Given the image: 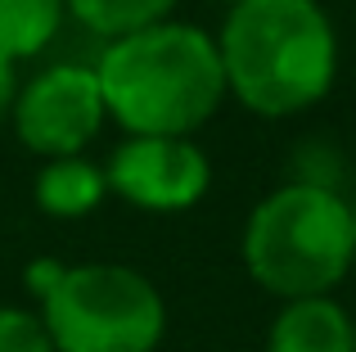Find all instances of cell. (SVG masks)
I'll list each match as a JSON object with an SVG mask.
<instances>
[{
	"mask_svg": "<svg viewBox=\"0 0 356 352\" xmlns=\"http://www.w3.org/2000/svg\"><path fill=\"white\" fill-rule=\"evenodd\" d=\"M18 63H9V59H0V118H9V109H14V99H18Z\"/></svg>",
	"mask_w": 356,
	"mask_h": 352,
	"instance_id": "cell-13",
	"label": "cell"
},
{
	"mask_svg": "<svg viewBox=\"0 0 356 352\" xmlns=\"http://www.w3.org/2000/svg\"><path fill=\"white\" fill-rule=\"evenodd\" d=\"M352 266H356V203H352Z\"/></svg>",
	"mask_w": 356,
	"mask_h": 352,
	"instance_id": "cell-14",
	"label": "cell"
},
{
	"mask_svg": "<svg viewBox=\"0 0 356 352\" xmlns=\"http://www.w3.org/2000/svg\"><path fill=\"white\" fill-rule=\"evenodd\" d=\"M36 303L54 352H158L167 335L158 285L122 262L63 266Z\"/></svg>",
	"mask_w": 356,
	"mask_h": 352,
	"instance_id": "cell-4",
	"label": "cell"
},
{
	"mask_svg": "<svg viewBox=\"0 0 356 352\" xmlns=\"http://www.w3.org/2000/svg\"><path fill=\"white\" fill-rule=\"evenodd\" d=\"M63 18H68L63 0H0V59H36L59 41Z\"/></svg>",
	"mask_w": 356,
	"mask_h": 352,
	"instance_id": "cell-9",
	"label": "cell"
},
{
	"mask_svg": "<svg viewBox=\"0 0 356 352\" xmlns=\"http://www.w3.org/2000/svg\"><path fill=\"white\" fill-rule=\"evenodd\" d=\"M104 113L127 136H194L226 99L217 36L199 23L163 18L104 41L95 63Z\"/></svg>",
	"mask_w": 356,
	"mask_h": 352,
	"instance_id": "cell-1",
	"label": "cell"
},
{
	"mask_svg": "<svg viewBox=\"0 0 356 352\" xmlns=\"http://www.w3.org/2000/svg\"><path fill=\"white\" fill-rule=\"evenodd\" d=\"M217 54L226 95L257 118L307 113L339 77V32L321 0H235Z\"/></svg>",
	"mask_w": 356,
	"mask_h": 352,
	"instance_id": "cell-2",
	"label": "cell"
},
{
	"mask_svg": "<svg viewBox=\"0 0 356 352\" xmlns=\"http://www.w3.org/2000/svg\"><path fill=\"white\" fill-rule=\"evenodd\" d=\"M36 208L45 217L77 221L90 217L99 203L108 199V176L99 163H90L86 154H68V159H45V168L36 172Z\"/></svg>",
	"mask_w": 356,
	"mask_h": 352,
	"instance_id": "cell-8",
	"label": "cell"
},
{
	"mask_svg": "<svg viewBox=\"0 0 356 352\" xmlns=\"http://www.w3.org/2000/svg\"><path fill=\"white\" fill-rule=\"evenodd\" d=\"M63 5H68L72 23H81L86 32L104 36V41H113V36H127V32L149 27V23L172 18L176 0H63Z\"/></svg>",
	"mask_w": 356,
	"mask_h": 352,
	"instance_id": "cell-10",
	"label": "cell"
},
{
	"mask_svg": "<svg viewBox=\"0 0 356 352\" xmlns=\"http://www.w3.org/2000/svg\"><path fill=\"white\" fill-rule=\"evenodd\" d=\"M243 266L275 298H316L352 271V203L325 181H284L243 221Z\"/></svg>",
	"mask_w": 356,
	"mask_h": 352,
	"instance_id": "cell-3",
	"label": "cell"
},
{
	"mask_svg": "<svg viewBox=\"0 0 356 352\" xmlns=\"http://www.w3.org/2000/svg\"><path fill=\"white\" fill-rule=\"evenodd\" d=\"M266 352H356V321L330 294L289 298L266 330Z\"/></svg>",
	"mask_w": 356,
	"mask_h": 352,
	"instance_id": "cell-7",
	"label": "cell"
},
{
	"mask_svg": "<svg viewBox=\"0 0 356 352\" xmlns=\"http://www.w3.org/2000/svg\"><path fill=\"white\" fill-rule=\"evenodd\" d=\"M221 5H235V0H221Z\"/></svg>",
	"mask_w": 356,
	"mask_h": 352,
	"instance_id": "cell-15",
	"label": "cell"
},
{
	"mask_svg": "<svg viewBox=\"0 0 356 352\" xmlns=\"http://www.w3.org/2000/svg\"><path fill=\"white\" fill-rule=\"evenodd\" d=\"M0 352H54V344L36 312L0 303Z\"/></svg>",
	"mask_w": 356,
	"mask_h": 352,
	"instance_id": "cell-11",
	"label": "cell"
},
{
	"mask_svg": "<svg viewBox=\"0 0 356 352\" xmlns=\"http://www.w3.org/2000/svg\"><path fill=\"white\" fill-rule=\"evenodd\" d=\"M108 194L140 212H185L208 194L212 163L194 136H127L104 163Z\"/></svg>",
	"mask_w": 356,
	"mask_h": 352,
	"instance_id": "cell-6",
	"label": "cell"
},
{
	"mask_svg": "<svg viewBox=\"0 0 356 352\" xmlns=\"http://www.w3.org/2000/svg\"><path fill=\"white\" fill-rule=\"evenodd\" d=\"M352 321H356V317H352Z\"/></svg>",
	"mask_w": 356,
	"mask_h": 352,
	"instance_id": "cell-16",
	"label": "cell"
},
{
	"mask_svg": "<svg viewBox=\"0 0 356 352\" xmlns=\"http://www.w3.org/2000/svg\"><path fill=\"white\" fill-rule=\"evenodd\" d=\"M59 271H63V262H54V257H41V262H32V266L23 271L27 294H32V298H41V294L54 285V275H59Z\"/></svg>",
	"mask_w": 356,
	"mask_h": 352,
	"instance_id": "cell-12",
	"label": "cell"
},
{
	"mask_svg": "<svg viewBox=\"0 0 356 352\" xmlns=\"http://www.w3.org/2000/svg\"><path fill=\"white\" fill-rule=\"evenodd\" d=\"M9 118L23 150L41 159H68L86 154V145L104 131L108 113L90 63H50L18 86Z\"/></svg>",
	"mask_w": 356,
	"mask_h": 352,
	"instance_id": "cell-5",
	"label": "cell"
}]
</instances>
